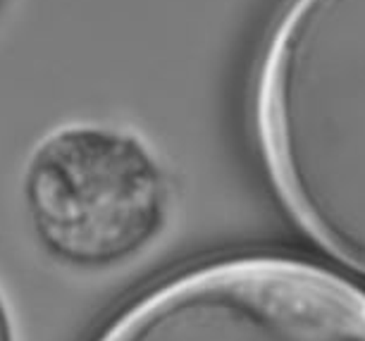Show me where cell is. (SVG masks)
I'll list each match as a JSON object with an SVG mask.
<instances>
[{
    "mask_svg": "<svg viewBox=\"0 0 365 341\" xmlns=\"http://www.w3.org/2000/svg\"><path fill=\"white\" fill-rule=\"evenodd\" d=\"M93 341H365V289L306 258L227 256L150 286Z\"/></svg>",
    "mask_w": 365,
    "mask_h": 341,
    "instance_id": "cell-1",
    "label": "cell"
},
{
    "mask_svg": "<svg viewBox=\"0 0 365 341\" xmlns=\"http://www.w3.org/2000/svg\"><path fill=\"white\" fill-rule=\"evenodd\" d=\"M170 199L153 148L129 129L101 122L53 129L24 169L38 241L77 268H113L143 253L163 234Z\"/></svg>",
    "mask_w": 365,
    "mask_h": 341,
    "instance_id": "cell-2",
    "label": "cell"
},
{
    "mask_svg": "<svg viewBox=\"0 0 365 341\" xmlns=\"http://www.w3.org/2000/svg\"><path fill=\"white\" fill-rule=\"evenodd\" d=\"M0 341H12V325H10V315H8V308H5L3 296H0Z\"/></svg>",
    "mask_w": 365,
    "mask_h": 341,
    "instance_id": "cell-3",
    "label": "cell"
}]
</instances>
